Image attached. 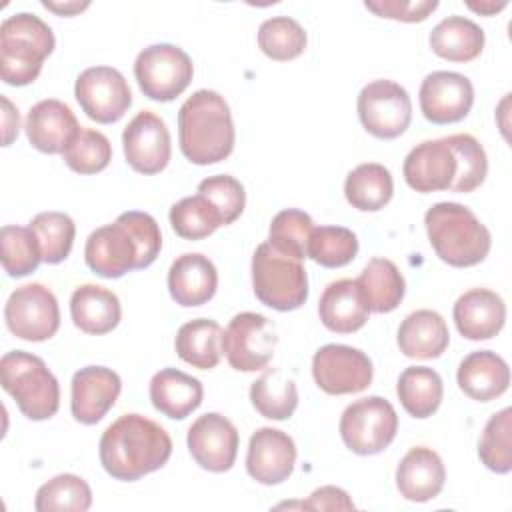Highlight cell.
<instances>
[{
    "label": "cell",
    "mask_w": 512,
    "mask_h": 512,
    "mask_svg": "<svg viewBox=\"0 0 512 512\" xmlns=\"http://www.w3.org/2000/svg\"><path fill=\"white\" fill-rule=\"evenodd\" d=\"M98 448L100 464L114 480L134 482L168 462L172 440L158 422L124 414L104 430Z\"/></svg>",
    "instance_id": "1"
},
{
    "label": "cell",
    "mask_w": 512,
    "mask_h": 512,
    "mask_svg": "<svg viewBox=\"0 0 512 512\" xmlns=\"http://www.w3.org/2000/svg\"><path fill=\"white\" fill-rule=\"evenodd\" d=\"M26 136L44 154H64L82 126L68 104L46 98L36 102L26 116Z\"/></svg>",
    "instance_id": "21"
},
{
    "label": "cell",
    "mask_w": 512,
    "mask_h": 512,
    "mask_svg": "<svg viewBox=\"0 0 512 512\" xmlns=\"http://www.w3.org/2000/svg\"><path fill=\"white\" fill-rule=\"evenodd\" d=\"M506 4L508 2H480V4H474V2H468V8L470 10H474V12H480V14H486V16H490V14H496V12H500L502 8H506Z\"/></svg>",
    "instance_id": "52"
},
{
    "label": "cell",
    "mask_w": 512,
    "mask_h": 512,
    "mask_svg": "<svg viewBox=\"0 0 512 512\" xmlns=\"http://www.w3.org/2000/svg\"><path fill=\"white\" fill-rule=\"evenodd\" d=\"M322 324L338 334H352L368 322V306L356 280L342 278L328 284L318 302Z\"/></svg>",
    "instance_id": "26"
},
{
    "label": "cell",
    "mask_w": 512,
    "mask_h": 512,
    "mask_svg": "<svg viewBox=\"0 0 512 512\" xmlns=\"http://www.w3.org/2000/svg\"><path fill=\"white\" fill-rule=\"evenodd\" d=\"M396 394L402 408L414 418L432 416L444 394L442 378L428 366H408L398 378Z\"/></svg>",
    "instance_id": "34"
},
{
    "label": "cell",
    "mask_w": 512,
    "mask_h": 512,
    "mask_svg": "<svg viewBox=\"0 0 512 512\" xmlns=\"http://www.w3.org/2000/svg\"><path fill=\"white\" fill-rule=\"evenodd\" d=\"M312 230L314 222L306 212L298 208H286L272 218L268 244L286 256L304 260L308 258V240Z\"/></svg>",
    "instance_id": "41"
},
{
    "label": "cell",
    "mask_w": 512,
    "mask_h": 512,
    "mask_svg": "<svg viewBox=\"0 0 512 512\" xmlns=\"http://www.w3.org/2000/svg\"><path fill=\"white\" fill-rule=\"evenodd\" d=\"M202 398L204 388L200 380L182 370L162 368L150 380L152 406L172 420L190 416L202 404Z\"/></svg>",
    "instance_id": "27"
},
{
    "label": "cell",
    "mask_w": 512,
    "mask_h": 512,
    "mask_svg": "<svg viewBox=\"0 0 512 512\" xmlns=\"http://www.w3.org/2000/svg\"><path fill=\"white\" fill-rule=\"evenodd\" d=\"M418 100L426 120L432 124H454L468 116L474 104V88L460 72L436 70L422 80Z\"/></svg>",
    "instance_id": "17"
},
{
    "label": "cell",
    "mask_w": 512,
    "mask_h": 512,
    "mask_svg": "<svg viewBox=\"0 0 512 512\" xmlns=\"http://www.w3.org/2000/svg\"><path fill=\"white\" fill-rule=\"evenodd\" d=\"M424 226L436 256L454 268L476 266L490 252L488 228L464 204L438 202L430 206L424 214Z\"/></svg>",
    "instance_id": "3"
},
{
    "label": "cell",
    "mask_w": 512,
    "mask_h": 512,
    "mask_svg": "<svg viewBox=\"0 0 512 512\" xmlns=\"http://www.w3.org/2000/svg\"><path fill=\"white\" fill-rule=\"evenodd\" d=\"M450 342L446 320L434 310L410 312L398 328V348L408 358H438Z\"/></svg>",
    "instance_id": "29"
},
{
    "label": "cell",
    "mask_w": 512,
    "mask_h": 512,
    "mask_svg": "<svg viewBox=\"0 0 512 512\" xmlns=\"http://www.w3.org/2000/svg\"><path fill=\"white\" fill-rule=\"evenodd\" d=\"M358 116L366 132L376 138L392 140L406 132L412 120L408 92L392 80H374L358 94Z\"/></svg>",
    "instance_id": "11"
},
{
    "label": "cell",
    "mask_w": 512,
    "mask_h": 512,
    "mask_svg": "<svg viewBox=\"0 0 512 512\" xmlns=\"http://www.w3.org/2000/svg\"><path fill=\"white\" fill-rule=\"evenodd\" d=\"M446 480L442 458L426 446L410 448L396 468L398 492L410 502H428L436 498Z\"/></svg>",
    "instance_id": "24"
},
{
    "label": "cell",
    "mask_w": 512,
    "mask_h": 512,
    "mask_svg": "<svg viewBox=\"0 0 512 512\" xmlns=\"http://www.w3.org/2000/svg\"><path fill=\"white\" fill-rule=\"evenodd\" d=\"M484 30L470 18L448 16L430 32V48L436 56L450 62H470L484 48Z\"/></svg>",
    "instance_id": "30"
},
{
    "label": "cell",
    "mask_w": 512,
    "mask_h": 512,
    "mask_svg": "<svg viewBox=\"0 0 512 512\" xmlns=\"http://www.w3.org/2000/svg\"><path fill=\"white\" fill-rule=\"evenodd\" d=\"M458 172V160L446 138L424 140L404 158L406 184L422 194L450 190Z\"/></svg>",
    "instance_id": "18"
},
{
    "label": "cell",
    "mask_w": 512,
    "mask_h": 512,
    "mask_svg": "<svg viewBox=\"0 0 512 512\" xmlns=\"http://www.w3.org/2000/svg\"><path fill=\"white\" fill-rule=\"evenodd\" d=\"M122 390L120 376L106 366H86L72 376V416L80 424H96L116 404Z\"/></svg>",
    "instance_id": "20"
},
{
    "label": "cell",
    "mask_w": 512,
    "mask_h": 512,
    "mask_svg": "<svg viewBox=\"0 0 512 512\" xmlns=\"http://www.w3.org/2000/svg\"><path fill=\"white\" fill-rule=\"evenodd\" d=\"M188 450L194 462L208 472H228L238 454V430L218 412L198 416L188 428Z\"/></svg>",
    "instance_id": "15"
},
{
    "label": "cell",
    "mask_w": 512,
    "mask_h": 512,
    "mask_svg": "<svg viewBox=\"0 0 512 512\" xmlns=\"http://www.w3.org/2000/svg\"><path fill=\"white\" fill-rule=\"evenodd\" d=\"M456 380L468 398L490 402L508 390L510 368L496 352L476 350L460 362Z\"/></svg>",
    "instance_id": "25"
},
{
    "label": "cell",
    "mask_w": 512,
    "mask_h": 512,
    "mask_svg": "<svg viewBox=\"0 0 512 512\" xmlns=\"http://www.w3.org/2000/svg\"><path fill=\"white\" fill-rule=\"evenodd\" d=\"M172 230L184 240H202L224 226L216 206L202 194L186 196L170 208Z\"/></svg>",
    "instance_id": "36"
},
{
    "label": "cell",
    "mask_w": 512,
    "mask_h": 512,
    "mask_svg": "<svg viewBox=\"0 0 512 512\" xmlns=\"http://www.w3.org/2000/svg\"><path fill=\"white\" fill-rule=\"evenodd\" d=\"M198 194H202L216 206L224 226L232 224L242 214L246 204L244 186L230 174H216L204 178L198 184Z\"/></svg>",
    "instance_id": "46"
},
{
    "label": "cell",
    "mask_w": 512,
    "mask_h": 512,
    "mask_svg": "<svg viewBox=\"0 0 512 512\" xmlns=\"http://www.w3.org/2000/svg\"><path fill=\"white\" fill-rule=\"evenodd\" d=\"M278 336L272 322L256 312H240L224 330L222 352L238 372H256L268 366Z\"/></svg>",
    "instance_id": "10"
},
{
    "label": "cell",
    "mask_w": 512,
    "mask_h": 512,
    "mask_svg": "<svg viewBox=\"0 0 512 512\" xmlns=\"http://www.w3.org/2000/svg\"><path fill=\"white\" fill-rule=\"evenodd\" d=\"M364 6L382 16L402 22H422L426 20L436 8V0H366Z\"/></svg>",
    "instance_id": "48"
},
{
    "label": "cell",
    "mask_w": 512,
    "mask_h": 512,
    "mask_svg": "<svg viewBox=\"0 0 512 512\" xmlns=\"http://www.w3.org/2000/svg\"><path fill=\"white\" fill-rule=\"evenodd\" d=\"M250 400L256 412L268 420H288L298 406V388L278 368H268L250 386Z\"/></svg>",
    "instance_id": "35"
},
{
    "label": "cell",
    "mask_w": 512,
    "mask_h": 512,
    "mask_svg": "<svg viewBox=\"0 0 512 512\" xmlns=\"http://www.w3.org/2000/svg\"><path fill=\"white\" fill-rule=\"evenodd\" d=\"M372 360L358 348L326 344L312 358V376L326 394H356L372 382Z\"/></svg>",
    "instance_id": "13"
},
{
    "label": "cell",
    "mask_w": 512,
    "mask_h": 512,
    "mask_svg": "<svg viewBox=\"0 0 512 512\" xmlns=\"http://www.w3.org/2000/svg\"><path fill=\"white\" fill-rule=\"evenodd\" d=\"M454 324L468 340H490L506 322L504 300L488 288H472L454 304Z\"/></svg>",
    "instance_id": "22"
},
{
    "label": "cell",
    "mask_w": 512,
    "mask_h": 512,
    "mask_svg": "<svg viewBox=\"0 0 512 512\" xmlns=\"http://www.w3.org/2000/svg\"><path fill=\"white\" fill-rule=\"evenodd\" d=\"M2 104H4V146H8L12 142V138L18 136L20 116H18V110L12 108V104L6 96H2Z\"/></svg>",
    "instance_id": "50"
},
{
    "label": "cell",
    "mask_w": 512,
    "mask_h": 512,
    "mask_svg": "<svg viewBox=\"0 0 512 512\" xmlns=\"http://www.w3.org/2000/svg\"><path fill=\"white\" fill-rule=\"evenodd\" d=\"M70 316L76 328L86 334H108L112 332L122 316L118 296L98 284H82L72 292Z\"/></svg>",
    "instance_id": "28"
},
{
    "label": "cell",
    "mask_w": 512,
    "mask_h": 512,
    "mask_svg": "<svg viewBox=\"0 0 512 512\" xmlns=\"http://www.w3.org/2000/svg\"><path fill=\"white\" fill-rule=\"evenodd\" d=\"M52 28L30 12L4 18L0 26V76L10 86L32 84L54 50Z\"/></svg>",
    "instance_id": "4"
},
{
    "label": "cell",
    "mask_w": 512,
    "mask_h": 512,
    "mask_svg": "<svg viewBox=\"0 0 512 512\" xmlns=\"http://www.w3.org/2000/svg\"><path fill=\"white\" fill-rule=\"evenodd\" d=\"M2 244V266L4 272L12 278H22L32 274L42 262V252L36 234L30 226L8 224L0 230Z\"/></svg>",
    "instance_id": "40"
},
{
    "label": "cell",
    "mask_w": 512,
    "mask_h": 512,
    "mask_svg": "<svg viewBox=\"0 0 512 512\" xmlns=\"http://www.w3.org/2000/svg\"><path fill=\"white\" fill-rule=\"evenodd\" d=\"M296 464L294 440L276 428H258L248 442L246 470L248 474L266 486L288 480Z\"/></svg>",
    "instance_id": "19"
},
{
    "label": "cell",
    "mask_w": 512,
    "mask_h": 512,
    "mask_svg": "<svg viewBox=\"0 0 512 512\" xmlns=\"http://www.w3.org/2000/svg\"><path fill=\"white\" fill-rule=\"evenodd\" d=\"M62 156L70 170L78 174H96L110 164L112 146L102 132L92 128H80V132Z\"/></svg>",
    "instance_id": "45"
},
{
    "label": "cell",
    "mask_w": 512,
    "mask_h": 512,
    "mask_svg": "<svg viewBox=\"0 0 512 512\" xmlns=\"http://www.w3.org/2000/svg\"><path fill=\"white\" fill-rule=\"evenodd\" d=\"M398 432L394 406L382 396L352 402L340 416V436L354 454L372 456L388 448Z\"/></svg>",
    "instance_id": "7"
},
{
    "label": "cell",
    "mask_w": 512,
    "mask_h": 512,
    "mask_svg": "<svg viewBox=\"0 0 512 512\" xmlns=\"http://www.w3.org/2000/svg\"><path fill=\"white\" fill-rule=\"evenodd\" d=\"M92 506V490L88 482L76 474H58L36 492L34 508L38 512H86Z\"/></svg>",
    "instance_id": "37"
},
{
    "label": "cell",
    "mask_w": 512,
    "mask_h": 512,
    "mask_svg": "<svg viewBox=\"0 0 512 512\" xmlns=\"http://www.w3.org/2000/svg\"><path fill=\"white\" fill-rule=\"evenodd\" d=\"M0 382L28 420H48L58 412L60 386L42 358L24 350L6 352L0 360Z\"/></svg>",
    "instance_id": "5"
},
{
    "label": "cell",
    "mask_w": 512,
    "mask_h": 512,
    "mask_svg": "<svg viewBox=\"0 0 512 512\" xmlns=\"http://www.w3.org/2000/svg\"><path fill=\"white\" fill-rule=\"evenodd\" d=\"M306 510H354L350 496L336 486H322L310 494L306 502H300Z\"/></svg>",
    "instance_id": "49"
},
{
    "label": "cell",
    "mask_w": 512,
    "mask_h": 512,
    "mask_svg": "<svg viewBox=\"0 0 512 512\" xmlns=\"http://www.w3.org/2000/svg\"><path fill=\"white\" fill-rule=\"evenodd\" d=\"M122 144L126 162L140 174H158L170 162V132L152 110H142L128 122Z\"/></svg>",
    "instance_id": "16"
},
{
    "label": "cell",
    "mask_w": 512,
    "mask_h": 512,
    "mask_svg": "<svg viewBox=\"0 0 512 512\" xmlns=\"http://www.w3.org/2000/svg\"><path fill=\"white\" fill-rule=\"evenodd\" d=\"M222 336L224 330L216 320L196 318L178 328L174 348L186 364L198 370H212L224 354Z\"/></svg>",
    "instance_id": "32"
},
{
    "label": "cell",
    "mask_w": 512,
    "mask_h": 512,
    "mask_svg": "<svg viewBox=\"0 0 512 512\" xmlns=\"http://www.w3.org/2000/svg\"><path fill=\"white\" fill-rule=\"evenodd\" d=\"M84 258L88 268L102 278H120L130 270H140L138 242L120 218L88 236Z\"/></svg>",
    "instance_id": "14"
},
{
    "label": "cell",
    "mask_w": 512,
    "mask_h": 512,
    "mask_svg": "<svg viewBox=\"0 0 512 512\" xmlns=\"http://www.w3.org/2000/svg\"><path fill=\"white\" fill-rule=\"evenodd\" d=\"M42 6L60 14V16H72V14L82 12L84 8H88L90 2H48V0H42Z\"/></svg>",
    "instance_id": "51"
},
{
    "label": "cell",
    "mask_w": 512,
    "mask_h": 512,
    "mask_svg": "<svg viewBox=\"0 0 512 512\" xmlns=\"http://www.w3.org/2000/svg\"><path fill=\"white\" fill-rule=\"evenodd\" d=\"M450 148L458 160V172L450 186L452 192H472L476 190L488 172V158L482 144L472 134H452L446 136Z\"/></svg>",
    "instance_id": "44"
},
{
    "label": "cell",
    "mask_w": 512,
    "mask_h": 512,
    "mask_svg": "<svg viewBox=\"0 0 512 512\" xmlns=\"http://www.w3.org/2000/svg\"><path fill=\"white\" fill-rule=\"evenodd\" d=\"M512 410L502 408L484 426V432L478 442V456L482 464L496 472V474H508L512 470Z\"/></svg>",
    "instance_id": "43"
},
{
    "label": "cell",
    "mask_w": 512,
    "mask_h": 512,
    "mask_svg": "<svg viewBox=\"0 0 512 512\" xmlns=\"http://www.w3.org/2000/svg\"><path fill=\"white\" fill-rule=\"evenodd\" d=\"M358 254V238L344 226H320L312 230L308 240V258L324 268H340L350 264Z\"/></svg>",
    "instance_id": "42"
},
{
    "label": "cell",
    "mask_w": 512,
    "mask_h": 512,
    "mask_svg": "<svg viewBox=\"0 0 512 512\" xmlns=\"http://www.w3.org/2000/svg\"><path fill=\"white\" fill-rule=\"evenodd\" d=\"M4 320L16 338L44 342L60 328L58 300L52 290L40 282L24 284L8 296Z\"/></svg>",
    "instance_id": "9"
},
{
    "label": "cell",
    "mask_w": 512,
    "mask_h": 512,
    "mask_svg": "<svg viewBox=\"0 0 512 512\" xmlns=\"http://www.w3.org/2000/svg\"><path fill=\"white\" fill-rule=\"evenodd\" d=\"M134 234L138 248H140V268L150 266L162 248V234L158 228V222L146 214V212H138V210H130V212H122L118 216Z\"/></svg>",
    "instance_id": "47"
},
{
    "label": "cell",
    "mask_w": 512,
    "mask_h": 512,
    "mask_svg": "<svg viewBox=\"0 0 512 512\" xmlns=\"http://www.w3.org/2000/svg\"><path fill=\"white\" fill-rule=\"evenodd\" d=\"M356 284L364 296L368 310L376 314L396 310L406 292L404 276L400 274L398 266L388 258H372L356 278Z\"/></svg>",
    "instance_id": "31"
},
{
    "label": "cell",
    "mask_w": 512,
    "mask_h": 512,
    "mask_svg": "<svg viewBox=\"0 0 512 512\" xmlns=\"http://www.w3.org/2000/svg\"><path fill=\"white\" fill-rule=\"evenodd\" d=\"M194 66L190 56L174 44H152L134 62V76L144 96L156 102H170L192 82Z\"/></svg>",
    "instance_id": "8"
},
{
    "label": "cell",
    "mask_w": 512,
    "mask_h": 512,
    "mask_svg": "<svg viewBox=\"0 0 512 512\" xmlns=\"http://www.w3.org/2000/svg\"><path fill=\"white\" fill-rule=\"evenodd\" d=\"M30 230L38 238L42 262L58 264L68 258L76 236V224L68 214L54 210L40 212L32 218Z\"/></svg>",
    "instance_id": "39"
},
{
    "label": "cell",
    "mask_w": 512,
    "mask_h": 512,
    "mask_svg": "<svg viewBox=\"0 0 512 512\" xmlns=\"http://www.w3.org/2000/svg\"><path fill=\"white\" fill-rule=\"evenodd\" d=\"M252 286L262 304L280 312L296 310L308 298L302 260L274 250L268 242H262L252 256Z\"/></svg>",
    "instance_id": "6"
},
{
    "label": "cell",
    "mask_w": 512,
    "mask_h": 512,
    "mask_svg": "<svg viewBox=\"0 0 512 512\" xmlns=\"http://www.w3.org/2000/svg\"><path fill=\"white\" fill-rule=\"evenodd\" d=\"M394 194L392 174L378 162L358 164L348 172L344 182V196L348 204L362 212H376L384 208Z\"/></svg>",
    "instance_id": "33"
},
{
    "label": "cell",
    "mask_w": 512,
    "mask_h": 512,
    "mask_svg": "<svg viewBox=\"0 0 512 512\" xmlns=\"http://www.w3.org/2000/svg\"><path fill=\"white\" fill-rule=\"evenodd\" d=\"M178 142L182 154L198 166L216 164L234 150L230 108L214 90H196L178 110Z\"/></svg>",
    "instance_id": "2"
},
{
    "label": "cell",
    "mask_w": 512,
    "mask_h": 512,
    "mask_svg": "<svg viewBox=\"0 0 512 512\" xmlns=\"http://www.w3.org/2000/svg\"><path fill=\"white\" fill-rule=\"evenodd\" d=\"M74 96L82 112L98 122H118L132 104V92L120 70L112 66H90L76 78Z\"/></svg>",
    "instance_id": "12"
},
{
    "label": "cell",
    "mask_w": 512,
    "mask_h": 512,
    "mask_svg": "<svg viewBox=\"0 0 512 512\" xmlns=\"http://www.w3.org/2000/svg\"><path fill=\"white\" fill-rule=\"evenodd\" d=\"M218 286V272L212 260L198 252L178 256L168 270V290L176 304L192 308L206 304Z\"/></svg>",
    "instance_id": "23"
},
{
    "label": "cell",
    "mask_w": 512,
    "mask_h": 512,
    "mask_svg": "<svg viewBox=\"0 0 512 512\" xmlns=\"http://www.w3.org/2000/svg\"><path fill=\"white\" fill-rule=\"evenodd\" d=\"M306 42L304 28L290 16H272L258 28V48L278 62L298 58L304 52Z\"/></svg>",
    "instance_id": "38"
}]
</instances>
